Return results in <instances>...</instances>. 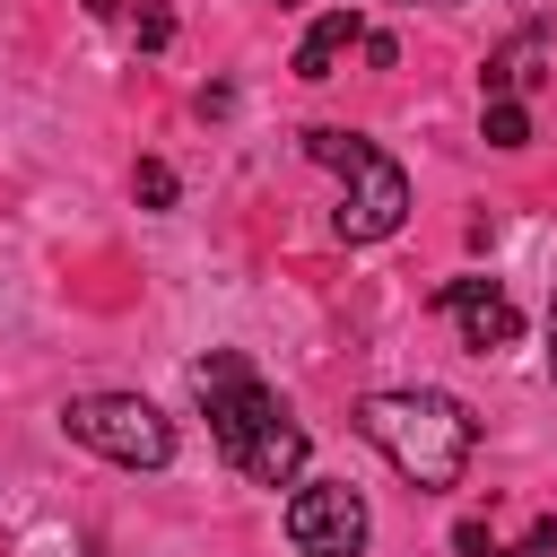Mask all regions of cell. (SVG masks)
Returning <instances> with one entry per match:
<instances>
[{
	"label": "cell",
	"mask_w": 557,
	"mask_h": 557,
	"mask_svg": "<svg viewBox=\"0 0 557 557\" xmlns=\"http://www.w3.org/2000/svg\"><path fill=\"white\" fill-rule=\"evenodd\" d=\"M191 392H200V409H209L218 453H226L252 487H287V479L305 470V426L278 409V392H270L235 348H209V357L191 366Z\"/></svg>",
	"instance_id": "6da1fadb"
},
{
	"label": "cell",
	"mask_w": 557,
	"mask_h": 557,
	"mask_svg": "<svg viewBox=\"0 0 557 557\" xmlns=\"http://www.w3.org/2000/svg\"><path fill=\"white\" fill-rule=\"evenodd\" d=\"M357 435L409 479V487H461L479 418L453 392H366L357 400Z\"/></svg>",
	"instance_id": "7a4b0ae2"
},
{
	"label": "cell",
	"mask_w": 557,
	"mask_h": 557,
	"mask_svg": "<svg viewBox=\"0 0 557 557\" xmlns=\"http://www.w3.org/2000/svg\"><path fill=\"white\" fill-rule=\"evenodd\" d=\"M305 157H313V165H331V174L348 183V200L331 209L339 244H383V235H400V218H409V174H400L374 139L313 122V131H305Z\"/></svg>",
	"instance_id": "3957f363"
},
{
	"label": "cell",
	"mask_w": 557,
	"mask_h": 557,
	"mask_svg": "<svg viewBox=\"0 0 557 557\" xmlns=\"http://www.w3.org/2000/svg\"><path fill=\"white\" fill-rule=\"evenodd\" d=\"M61 435L87 444V453H104V461H122V470H165L174 461V426L139 392H78L61 409Z\"/></svg>",
	"instance_id": "277c9868"
},
{
	"label": "cell",
	"mask_w": 557,
	"mask_h": 557,
	"mask_svg": "<svg viewBox=\"0 0 557 557\" xmlns=\"http://www.w3.org/2000/svg\"><path fill=\"white\" fill-rule=\"evenodd\" d=\"M366 531L374 522H366V496L348 479H313V487L287 496V548L296 557H357Z\"/></svg>",
	"instance_id": "5b68a950"
},
{
	"label": "cell",
	"mask_w": 557,
	"mask_h": 557,
	"mask_svg": "<svg viewBox=\"0 0 557 557\" xmlns=\"http://www.w3.org/2000/svg\"><path fill=\"white\" fill-rule=\"evenodd\" d=\"M435 305L453 313V331H461V348H513V331H522V313H513V296L496 287V278H444L435 287Z\"/></svg>",
	"instance_id": "8992f818"
},
{
	"label": "cell",
	"mask_w": 557,
	"mask_h": 557,
	"mask_svg": "<svg viewBox=\"0 0 557 557\" xmlns=\"http://www.w3.org/2000/svg\"><path fill=\"white\" fill-rule=\"evenodd\" d=\"M366 44V17L357 9H331V17H313V35L296 44V78H339V61Z\"/></svg>",
	"instance_id": "52a82bcc"
},
{
	"label": "cell",
	"mask_w": 557,
	"mask_h": 557,
	"mask_svg": "<svg viewBox=\"0 0 557 557\" xmlns=\"http://www.w3.org/2000/svg\"><path fill=\"white\" fill-rule=\"evenodd\" d=\"M540 78V35H513L496 61H487V96H522Z\"/></svg>",
	"instance_id": "ba28073f"
},
{
	"label": "cell",
	"mask_w": 557,
	"mask_h": 557,
	"mask_svg": "<svg viewBox=\"0 0 557 557\" xmlns=\"http://www.w3.org/2000/svg\"><path fill=\"white\" fill-rule=\"evenodd\" d=\"M479 131H487V148H531V113L513 96H487V122Z\"/></svg>",
	"instance_id": "9c48e42d"
},
{
	"label": "cell",
	"mask_w": 557,
	"mask_h": 557,
	"mask_svg": "<svg viewBox=\"0 0 557 557\" xmlns=\"http://www.w3.org/2000/svg\"><path fill=\"white\" fill-rule=\"evenodd\" d=\"M131 191H139L148 209H174V165H165V157H139V174H131Z\"/></svg>",
	"instance_id": "30bf717a"
},
{
	"label": "cell",
	"mask_w": 557,
	"mask_h": 557,
	"mask_svg": "<svg viewBox=\"0 0 557 557\" xmlns=\"http://www.w3.org/2000/svg\"><path fill=\"white\" fill-rule=\"evenodd\" d=\"M131 35H139V44H148V52H157V44H165V35H174V17H165V9H139V17H131Z\"/></svg>",
	"instance_id": "8fae6325"
},
{
	"label": "cell",
	"mask_w": 557,
	"mask_h": 557,
	"mask_svg": "<svg viewBox=\"0 0 557 557\" xmlns=\"http://www.w3.org/2000/svg\"><path fill=\"white\" fill-rule=\"evenodd\" d=\"M453 548H461V557H496V540H487V522H461V531H453Z\"/></svg>",
	"instance_id": "7c38bea8"
},
{
	"label": "cell",
	"mask_w": 557,
	"mask_h": 557,
	"mask_svg": "<svg viewBox=\"0 0 557 557\" xmlns=\"http://www.w3.org/2000/svg\"><path fill=\"white\" fill-rule=\"evenodd\" d=\"M548 374H557V278H548Z\"/></svg>",
	"instance_id": "4fadbf2b"
},
{
	"label": "cell",
	"mask_w": 557,
	"mask_h": 557,
	"mask_svg": "<svg viewBox=\"0 0 557 557\" xmlns=\"http://www.w3.org/2000/svg\"><path fill=\"white\" fill-rule=\"evenodd\" d=\"M87 9H96V17H113V9H122V0H87Z\"/></svg>",
	"instance_id": "5bb4252c"
},
{
	"label": "cell",
	"mask_w": 557,
	"mask_h": 557,
	"mask_svg": "<svg viewBox=\"0 0 557 557\" xmlns=\"http://www.w3.org/2000/svg\"><path fill=\"white\" fill-rule=\"evenodd\" d=\"M278 9H296V0H278Z\"/></svg>",
	"instance_id": "9a60e30c"
}]
</instances>
